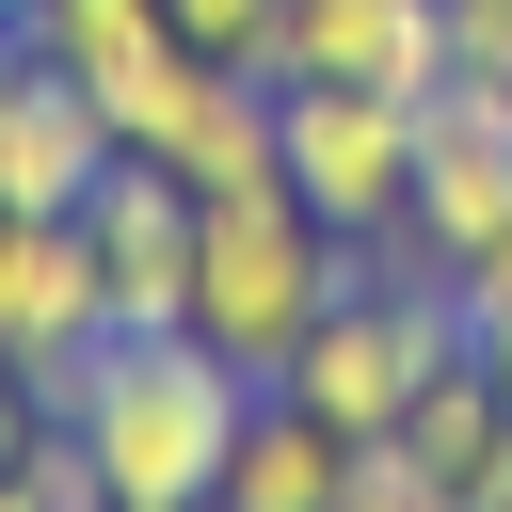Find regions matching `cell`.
<instances>
[{"label": "cell", "instance_id": "1", "mask_svg": "<svg viewBox=\"0 0 512 512\" xmlns=\"http://www.w3.org/2000/svg\"><path fill=\"white\" fill-rule=\"evenodd\" d=\"M64 416H80V448H96L112 496H208L224 480V432L256 416V384L192 320H160V336H96L80 384H64Z\"/></svg>", "mask_w": 512, "mask_h": 512}, {"label": "cell", "instance_id": "2", "mask_svg": "<svg viewBox=\"0 0 512 512\" xmlns=\"http://www.w3.org/2000/svg\"><path fill=\"white\" fill-rule=\"evenodd\" d=\"M336 288H352V240H336L288 176H256V192H192V336H208L240 384H272Z\"/></svg>", "mask_w": 512, "mask_h": 512}, {"label": "cell", "instance_id": "3", "mask_svg": "<svg viewBox=\"0 0 512 512\" xmlns=\"http://www.w3.org/2000/svg\"><path fill=\"white\" fill-rule=\"evenodd\" d=\"M272 176L336 240H384L416 208V96H384V80H272Z\"/></svg>", "mask_w": 512, "mask_h": 512}, {"label": "cell", "instance_id": "4", "mask_svg": "<svg viewBox=\"0 0 512 512\" xmlns=\"http://www.w3.org/2000/svg\"><path fill=\"white\" fill-rule=\"evenodd\" d=\"M80 256H96V288H112V336L192 320V176H160V160L112 144V176L80 192Z\"/></svg>", "mask_w": 512, "mask_h": 512}, {"label": "cell", "instance_id": "5", "mask_svg": "<svg viewBox=\"0 0 512 512\" xmlns=\"http://www.w3.org/2000/svg\"><path fill=\"white\" fill-rule=\"evenodd\" d=\"M96 336H112V288H96V256H80V224H16V208H0V368L64 416V384H80Z\"/></svg>", "mask_w": 512, "mask_h": 512}, {"label": "cell", "instance_id": "6", "mask_svg": "<svg viewBox=\"0 0 512 512\" xmlns=\"http://www.w3.org/2000/svg\"><path fill=\"white\" fill-rule=\"evenodd\" d=\"M256 80H384V96H432L448 80V0H272Z\"/></svg>", "mask_w": 512, "mask_h": 512}, {"label": "cell", "instance_id": "7", "mask_svg": "<svg viewBox=\"0 0 512 512\" xmlns=\"http://www.w3.org/2000/svg\"><path fill=\"white\" fill-rule=\"evenodd\" d=\"M96 176H112L96 96H80L64 64H16V80H0V208H16V224H80Z\"/></svg>", "mask_w": 512, "mask_h": 512}, {"label": "cell", "instance_id": "8", "mask_svg": "<svg viewBox=\"0 0 512 512\" xmlns=\"http://www.w3.org/2000/svg\"><path fill=\"white\" fill-rule=\"evenodd\" d=\"M336 464H352V432H320L304 400H272V384H256V416L224 432L208 512H336Z\"/></svg>", "mask_w": 512, "mask_h": 512}, {"label": "cell", "instance_id": "9", "mask_svg": "<svg viewBox=\"0 0 512 512\" xmlns=\"http://www.w3.org/2000/svg\"><path fill=\"white\" fill-rule=\"evenodd\" d=\"M496 432H512V400H496V368H480V352L416 368V400H400V448H416V464H432L448 496H464V464H480Z\"/></svg>", "mask_w": 512, "mask_h": 512}, {"label": "cell", "instance_id": "10", "mask_svg": "<svg viewBox=\"0 0 512 512\" xmlns=\"http://www.w3.org/2000/svg\"><path fill=\"white\" fill-rule=\"evenodd\" d=\"M16 496H32V512H112V480H96V448H80V416H48V432L16 448Z\"/></svg>", "mask_w": 512, "mask_h": 512}, {"label": "cell", "instance_id": "11", "mask_svg": "<svg viewBox=\"0 0 512 512\" xmlns=\"http://www.w3.org/2000/svg\"><path fill=\"white\" fill-rule=\"evenodd\" d=\"M160 32L208 48V64H256V48H272V0H160Z\"/></svg>", "mask_w": 512, "mask_h": 512}, {"label": "cell", "instance_id": "12", "mask_svg": "<svg viewBox=\"0 0 512 512\" xmlns=\"http://www.w3.org/2000/svg\"><path fill=\"white\" fill-rule=\"evenodd\" d=\"M448 288H464V320H480V304H512V208H496V224L448 256Z\"/></svg>", "mask_w": 512, "mask_h": 512}, {"label": "cell", "instance_id": "13", "mask_svg": "<svg viewBox=\"0 0 512 512\" xmlns=\"http://www.w3.org/2000/svg\"><path fill=\"white\" fill-rule=\"evenodd\" d=\"M448 64H496L512 80V0H448Z\"/></svg>", "mask_w": 512, "mask_h": 512}, {"label": "cell", "instance_id": "14", "mask_svg": "<svg viewBox=\"0 0 512 512\" xmlns=\"http://www.w3.org/2000/svg\"><path fill=\"white\" fill-rule=\"evenodd\" d=\"M464 352H480V368H496V400H512V304H480V320H464Z\"/></svg>", "mask_w": 512, "mask_h": 512}, {"label": "cell", "instance_id": "15", "mask_svg": "<svg viewBox=\"0 0 512 512\" xmlns=\"http://www.w3.org/2000/svg\"><path fill=\"white\" fill-rule=\"evenodd\" d=\"M464 512H512V432H496V448L464 464Z\"/></svg>", "mask_w": 512, "mask_h": 512}, {"label": "cell", "instance_id": "16", "mask_svg": "<svg viewBox=\"0 0 512 512\" xmlns=\"http://www.w3.org/2000/svg\"><path fill=\"white\" fill-rule=\"evenodd\" d=\"M112 512H208V496H112Z\"/></svg>", "mask_w": 512, "mask_h": 512}, {"label": "cell", "instance_id": "17", "mask_svg": "<svg viewBox=\"0 0 512 512\" xmlns=\"http://www.w3.org/2000/svg\"><path fill=\"white\" fill-rule=\"evenodd\" d=\"M16 64H32V32H16V16H0V80H16Z\"/></svg>", "mask_w": 512, "mask_h": 512}, {"label": "cell", "instance_id": "18", "mask_svg": "<svg viewBox=\"0 0 512 512\" xmlns=\"http://www.w3.org/2000/svg\"><path fill=\"white\" fill-rule=\"evenodd\" d=\"M16 16H80V0H16Z\"/></svg>", "mask_w": 512, "mask_h": 512}, {"label": "cell", "instance_id": "19", "mask_svg": "<svg viewBox=\"0 0 512 512\" xmlns=\"http://www.w3.org/2000/svg\"><path fill=\"white\" fill-rule=\"evenodd\" d=\"M0 512H32V496H16V464H0Z\"/></svg>", "mask_w": 512, "mask_h": 512}, {"label": "cell", "instance_id": "20", "mask_svg": "<svg viewBox=\"0 0 512 512\" xmlns=\"http://www.w3.org/2000/svg\"><path fill=\"white\" fill-rule=\"evenodd\" d=\"M0 16H16V0H0Z\"/></svg>", "mask_w": 512, "mask_h": 512}]
</instances>
